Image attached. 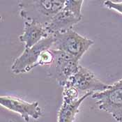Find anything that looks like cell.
Here are the masks:
<instances>
[{
  "label": "cell",
  "mask_w": 122,
  "mask_h": 122,
  "mask_svg": "<svg viewBox=\"0 0 122 122\" xmlns=\"http://www.w3.org/2000/svg\"><path fill=\"white\" fill-rule=\"evenodd\" d=\"M0 104L9 110L18 113L26 122H29L30 117L38 119L43 114V111L37 101L29 103L16 97L1 96L0 97Z\"/></svg>",
  "instance_id": "8"
},
{
  "label": "cell",
  "mask_w": 122,
  "mask_h": 122,
  "mask_svg": "<svg viewBox=\"0 0 122 122\" xmlns=\"http://www.w3.org/2000/svg\"><path fill=\"white\" fill-rule=\"evenodd\" d=\"M53 43V35H50L33 47L25 49L21 55L15 59L11 66L12 72L15 74L26 73L38 66V61L41 54L44 51L51 49Z\"/></svg>",
  "instance_id": "5"
},
{
  "label": "cell",
  "mask_w": 122,
  "mask_h": 122,
  "mask_svg": "<svg viewBox=\"0 0 122 122\" xmlns=\"http://www.w3.org/2000/svg\"><path fill=\"white\" fill-rule=\"evenodd\" d=\"M104 5L107 8L114 10L122 14V1H104Z\"/></svg>",
  "instance_id": "13"
},
{
  "label": "cell",
  "mask_w": 122,
  "mask_h": 122,
  "mask_svg": "<svg viewBox=\"0 0 122 122\" xmlns=\"http://www.w3.org/2000/svg\"><path fill=\"white\" fill-rule=\"evenodd\" d=\"M92 97L99 110L110 114L115 121L122 122V79L103 92H95Z\"/></svg>",
  "instance_id": "3"
},
{
  "label": "cell",
  "mask_w": 122,
  "mask_h": 122,
  "mask_svg": "<svg viewBox=\"0 0 122 122\" xmlns=\"http://www.w3.org/2000/svg\"><path fill=\"white\" fill-rule=\"evenodd\" d=\"M52 50H60L80 60L94 43L93 40L85 37L73 29L55 33Z\"/></svg>",
  "instance_id": "2"
},
{
  "label": "cell",
  "mask_w": 122,
  "mask_h": 122,
  "mask_svg": "<svg viewBox=\"0 0 122 122\" xmlns=\"http://www.w3.org/2000/svg\"><path fill=\"white\" fill-rule=\"evenodd\" d=\"M50 50L54 58L52 64L47 66L48 75L64 87L70 77L77 72L79 60L64 52L52 49Z\"/></svg>",
  "instance_id": "4"
},
{
  "label": "cell",
  "mask_w": 122,
  "mask_h": 122,
  "mask_svg": "<svg viewBox=\"0 0 122 122\" xmlns=\"http://www.w3.org/2000/svg\"><path fill=\"white\" fill-rule=\"evenodd\" d=\"M66 0H22L18 2L20 15L25 21L34 22L45 27L64 9Z\"/></svg>",
  "instance_id": "1"
},
{
  "label": "cell",
  "mask_w": 122,
  "mask_h": 122,
  "mask_svg": "<svg viewBox=\"0 0 122 122\" xmlns=\"http://www.w3.org/2000/svg\"><path fill=\"white\" fill-rule=\"evenodd\" d=\"M49 36L44 26L34 22L25 21L24 32L19 36V40L25 43V47L27 49L33 47Z\"/></svg>",
  "instance_id": "10"
},
{
  "label": "cell",
  "mask_w": 122,
  "mask_h": 122,
  "mask_svg": "<svg viewBox=\"0 0 122 122\" xmlns=\"http://www.w3.org/2000/svg\"><path fill=\"white\" fill-rule=\"evenodd\" d=\"M84 3V1L79 0H66V3L64 7V9L69 10L74 13L75 15L82 17V6Z\"/></svg>",
  "instance_id": "11"
},
{
  "label": "cell",
  "mask_w": 122,
  "mask_h": 122,
  "mask_svg": "<svg viewBox=\"0 0 122 122\" xmlns=\"http://www.w3.org/2000/svg\"><path fill=\"white\" fill-rule=\"evenodd\" d=\"M94 92H86L78 98L79 92L75 88L65 86L63 92V103L58 112V122H74L79 112L81 103L85 98L92 96Z\"/></svg>",
  "instance_id": "6"
},
{
  "label": "cell",
  "mask_w": 122,
  "mask_h": 122,
  "mask_svg": "<svg viewBox=\"0 0 122 122\" xmlns=\"http://www.w3.org/2000/svg\"><path fill=\"white\" fill-rule=\"evenodd\" d=\"M110 85L101 82L93 72L84 66H79L77 72L70 77L65 86L75 88L78 92H103Z\"/></svg>",
  "instance_id": "7"
},
{
  "label": "cell",
  "mask_w": 122,
  "mask_h": 122,
  "mask_svg": "<svg viewBox=\"0 0 122 122\" xmlns=\"http://www.w3.org/2000/svg\"><path fill=\"white\" fill-rule=\"evenodd\" d=\"M82 18V17L77 16L72 12L63 9L52 18L50 24L46 27V29L49 35L70 30L75 25L80 22Z\"/></svg>",
  "instance_id": "9"
},
{
  "label": "cell",
  "mask_w": 122,
  "mask_h": 122,
  "mask_svg": "<svg viewBox=\"0 0 122 122\" xmlns=\"http://www.w3.org/2000/svg\"><path fill=\"white\" fill-rule=\"evenodd\" d=\"M53 58H54L53 54H52V51L50 50V49L48 50L44 51L40 56L39 61H38V66H50L53 61Z\"/></svg>",
  "instance_id": "12"
}]
</instances>
